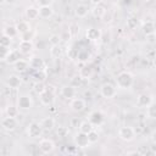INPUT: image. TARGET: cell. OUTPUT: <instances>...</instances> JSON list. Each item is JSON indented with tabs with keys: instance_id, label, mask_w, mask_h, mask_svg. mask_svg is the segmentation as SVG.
Here are the masks:
<instances>
[{
	"instance_id": "obj_1",
	"label": "cell",
	"mask_w": 156,
	"mask_h": 156,
	"mask_svg": "<svg viewBox=\"0 0 156 156\" xmlns=\"http://www.w3.org/2000/svg\"><path fill=\"white\" fill-rule=\"evenodd\" d=\"M133 82H134L133 74L127 71L118 73V76L116 78V84L119 89H129L133 85Z\"/></svg>"
},
{
	"instance_id": "obj_2",
	"label": "cell",
	"mask_w": 156,
	"mask_h": 156,
	"mask_svg": "<svg viewBox=\"0 0 156 156\" xmlns=\"http://www.w3.org/2000/svg\"><path fill=\"white\" fill-rule=\"evenodd\" d=\"M118 136L123 141H127V143L128 141H132L135 138V130H134V128H132L129 126L121 127L119 130H118Z\"/></svg>"
},
{
	"instance_id": "obj_3",
	"label": "cell",
	"mask_w": 156,
	"mask_h": 156,
	"mask_svg": "<svg viewBox=\"0 0 156 156\" xmlns=\"http://www.w3.org/2000/svg\"><path fill=\"white\" fill-rule=\"evenodd\" d=\"M27 134L29 138H33V139L40 138L43 134V128L40 127V123H37V122L29 123L27 127Z\"/></svg>"
},
{
	"instance_id": "obj_4",
	"label": "cell",
	"mask_w": 156,
	"mask_h": 156,
	"mask_svg": "<svg viewBox=\"0 0 156 156\" xmlns=\"http://www.w3.org/2000/svg\"><path fill=\"white\" fill-rule=\"evenodd\" d=\"M33 106V100L29 95L27 94H23V95H20L18 96V100H17V107L21 108V110H30Z\"/></svg>"
},
{
	"instance_id": "obj_5",
	"label": "cell",
	"mask_w": 156,
	"mask_h": 156,
	"mask_svg": "<svg viewBox=\"0 0 156 156\" xmlns=\"http://www.w3.org/2000/svg\"><path fill=\"white\" fill-rule=\"evenodd\" d=\"M17 119L16 117H10V116H6L5 118H1V127L6 132H12L17 128Z\"/></svg>"
},
{
	"instance_id": "obj_6",
	"label": "cell",
	"mask_w": 156,
	"mask_h": 156,
	"mask_svg": "<svg viewBox=\"0 0 156 156\" xmlns=\"http://www.w3.org/2000/svg\"><path fill=\"white\" fill-rule=\"evenodd\" d=\"M100 94L105 99H111L116 95V87L111 83H105L100 87Z\"/></svg>"
},
{
	"instance_id": "obj_7",
	"label": "cell",
	"mask_w": 156,
	"mask_h": 156,
	"mask_svg": "<svg viewBox=\"0 0 156 156\" xmlns=\"http://www.w3.org/2000/svg\"><path fill=\"white\" fill-rule=\"evenodd\" d=\"M73 141H74L76 146L79 147V149H85V147H88L90 145L89 144V140H88V135L85 133H82V132H78L74 135Z\"/></svg>"
},
{
	"instance_id": "obj_8",
	"label": "cell",
	"mask_w": 156,
	"mask_h": 156,
	"mask_svg": "<svg viewBox=\"0 0 156 156\" xmlns=\"http://www.w3.org/2000/svg\"><path fill=\"white\" fill-rule=\"evenodd\" d=\"M39 100L41 102V105L44 106H50L54 102V91H51L50 89H45L43 93L39 94Z\"/></svg>"
},
{
	"instance_id": "obj_9",
	"label": "cell",
	"mask_w": 156,
	"mask_h": 156,
	"mask_svg": "<svg viewBox=\"0 0 156 156\" xmlns=\"http://www.w3.org/2000/svg\"><path fill=\"white\" fill-rule=\"evenodd\" d=\"M39 150L43 152V154H50V152H52L54 151V149H55V144H54V141L51 140V139H41L40 141H39Z\"/></svg>"
},
{
	"instance_id": "obj_10",
	"label": "cell",
	"mask_w": 156,
	"mask_h": 156,
	"mask_svg": "<svg viewBox=\"0 0 156 156\" xmlns=\"http://www.w3.org/2000/svg\"><path fill=\"white\" fill-rule=\"evenodd\" d=\"M101 35H102L101 30L99 28H95V27H90L85 30V37L90 41H99L101 39Z\"/></svg>"
},
{
	"instance_id": "obj_11",
	"label": "cell",
	"mask_w": 156,
	"mask_h": 156,
	"mask_svg": "<svg viewBox=\"0 0 156 156\" xmlns=\"http://www.w3.org/2000/svg\"><path fill=\"white\" fill-rule=\"evenodd\" d=\"M85 105H87L85 100L80 98H73L71 99V102H69V107L74 112H82L85 108Z\"/></svg>"
},
{
	"instance_id": "obj_12",
	"label": "cell",
	"mask_w": 156,
	"mask_h": 156,
	"mask_svg": "<svg viewBox=\"0 0 156 156\" xmlns=\"http://www.w3.org/2000/svg\"><path fill=\"white\" fill-rule=\"evenodd\" d=\"M28 63H29V67L33 68L34 71L45 69V62H44V60H43L41 57H39V56H33V57L28 61Z\"/></svg>"
},
{
	"instance_id": "obj_13",
	"label": "cell",
	"mask_w": 156,
	"mask_h": 156,
	"mask_svg": "<svg viewBox=\"0 0 156 156\" xmlns=\"http://www.w3.org/2000/svg\"><path fill=\"white\" fill-rule=\"evenodd\" d=\"M151 102H154V101H152V96L149 95V94H146V93H141V94H139L138 98H136V105H138L139 107H146V106H149Z\"/></svg>"
},
{
	"instance_id": "obj_14",
	"label": "cell",
	"mask_w": 156,
	"mask_h": 156,
	"mask_svg": "<svg viewBox=\"0 0 156 156\" xmlns=\"http://www.w3.org/2000/svg\"><path fill=\"white\" fill-rule=\"evenodd\" d=\"M104 115H102V112H100V111H93L90 115H89V122L93 124V126H100V124H102L104 123Z\"/></svg>"
},
{
	"instance_id": "obj_15",
	"label": "cell",
	"mask_w": 156,
	"mask_h": 156,
	"mask_svg": "<svg viewBox=\"0 0 156 156\" xmlns=\"http://www.w3.org/2000/svg\"><path fill=\"white\" fill-rule=\"evenodd\" d=\"M33 48H34V45H33L32 40H21L20 44H18V49L17 50L20 51V54L27 55L33 50Z\"/></svg>"
},
{
	"instance_id": "obj_16",
	"label": "cell",
	"mask_w": 156,
	"mask_h": 156,
	"mask_svg": "<svg viewBox=\"0 0 156 156\" xmlns=\"http://www.w3.org/2000/svg\"><path fill=\"white\" fill-rule=\"evenodd\" d=\"M141 33L145 37L149 35H154L155 33V23L152 21H145L141 23Z\"/></svg>"
},
{
	"instance_id": "obj_17",
	"label": "cell",
	"mask_w": 156,
	"mask_h": 156,
	"mask_svg": "<svg viewBox=\"0 0 156 156\" xmlns=\"http://www.w3.org/2000/svg\"><path fill=\"white\" fill-rule=\"evenodd\" d=\"M21 83H22V79H21V77L17 76V74H10V76L7 77V79H6V84H7V87L11 88V89H17V88H20Z\"/></svg>"
},
{
	"instance_id": "obj_18",
	"label": "cell",
	"mask_w": 156,
	"mask_h": 156,
	"mask_svg": "<svg viewBox=\"0 0 156 156\" xmlns=\"http://www.w3.org/2000/svg\"><path fill=\"white\" fill-rule=\"evenodd\" d=\"M20 58H21V54H20L18 50H10L9 49V52H7L6 57H5V62L9 63V65H13Z\"/></svg>"
},
{
	"instance_id": "obj_19",
	"label": "cell",
	"mask_w": 156,
	"mask_h": 156,
	"mask_svg": "<svg viewBox=\"0 0 156 156\" xmlns=\"http://www.w3.org/2000/svg\"><path fill=\"white\" fill-rule=\"evenodd\" d=\"M15 27H16L17 33H18L20 35H22V34L28 33V32L32 30V29H30V23L27 22V21H20V22H17V23L15 24Z\"/></svg>"
},
{
	"instance_id": "obj_20",
	"label": "cell",
	"mask_w": 156,
	"mask_h": 156,
	"mask_svg": "<svg viewBox=\"0 0 156 156\" xmlns=\"http://www.w3.org/2000/svg\"><path fill=\"white\" fill-rule=\"evenodd\" d=\"M61 94H62V96H63L65 99L71 100V99H73V98L76 96V88L72 87L71 84H69V85H65V87H62V89H61Z\"/></svg>"
},
{
	"instance_id": "obj_21",
	"label": "cell",
	"mask_w": 156,
	"mask_h": 156,
	"mask_svg": "<svg viewBox=\"0 0 156 156\" xmlns=\"http://www.w3.org/2000/svg\"><path fill=\"white\" fill-rule=\"evenodd\" d=\"M38 11H39V17H40V18H44V20L50 18V17L54 15V10H52V7H51L50 5L40 6V7L38 9Z\"/></svg>"
},
{
	"instance_id": "obj_22",
	"label": "cell",
	"mask_w": 156,
	"mask_h": 156,
	"mask_svg": "<svg viewBox=\"0 0 156 156\" xmlns=\"http://www.w3.org/2000/svg\"><path fill=\"white\" fill-rule=\"evenodd\" d=\"M74 13H76L77 17L84 18V17H87V15L89 13V7H88L85 4H78V5L76 6Z\"/></svg>"
},
{
	"instance_id": "obj_23",
	"label": "cell",
	"mask_w": 156,
	"mask_h": 156,
	"mask_svg": "<svg viewBox=\"0 0 156 156\" xmlns=\"http://www.w3.org/2000/svg\"><path fill=\"white\" fill-rule=\"evenodd\" d=\"M40 127L43 128V130H51L55 127V121L52 117H44L40 121Z\"/></svg>"
},
{
	"instance_id": "obj_24",
	"label": "cell",
	"mask_w": 156,
	"mask_h": 156,
	"mask_svg": "<svg viewBox=\"0 0 156 156\" xmlns=\"http://www.w3.org/2000/svg\"><path fill=\"white\" fill-rule=\"evenodd\" d=\"M91 13L94 17H98V18H102L105 15H106V7L101 4H98V5H94V9L91 10Z\"/></svg>"
},
{
	"instance_id": "obj_25",
	"label": "cell",
	"mask_w": 156,
	"mask_h": 156,
	"mask_svg": "<svg viewBox=\"0 0 156 156\" xmlns=\"http://www.w3.org/2000/svg\"><path fill=\"white\" fill-rule=\"evenodd\" d=\"M28 67H29L28 61H26V60H23V58H20L17 62L13 63V68H15V71H16V72H20V73L26 72Z\"/></svg>"
},
{
	"instance_id": "obj_26",
	"label": "cell",
	"mask_w": 156,
	"mask_h": 156,
	"mask_svg": "<svg viewBox=\"0 0 156 156\" xmlns=\"http://www.w3.org/2000/svg\"><path fill=\"white\" fill-rule=\"evenodd\" d=\"M26 16L28 20H35L39 17V11H38V7H34V6H29L27 7L26 10Z\"/></svg>"
},
{
	"instance_id": "obj_27",
	"label": "cell",
	"mask_w": 156,
	"mask_h": 156,
	"mask_svg": "<svg viewBox=\"0 0 156 156\" xmlns=\"http://www.w3.org/2000/svg\"><path fill=\"white\" fill-rule=\"evenodd\" d=\"M2 34H5V35H7L9 38H15L16 35H18V33H17V29H16V27L15 26H6L5 28H4V30H2Z\"/></svg>"
},
{
	"instance_id": "obj_28",
	"label": "cell",
	"mask_w": 156,
	"mask_h": 156,
	"mask_svg": "<svg viewBox=\"0 0 156 156\" xmlns=\"http://www.w3.org/2000/svg\"><path fill=\"white\" fill-rule=\"evenodd\" d=\"M90 58V52L88 50H78V55H77V60L82 63L88 62Z\"/></svg>"
},
{
	"instance_id": "obj_29",
	"label": "cell",
	"mask_w": 156,
	"mask_h": 156,
	"mask_svg": "<svg viewBox=\"0 0 156 156\" xmlns=\"http://www.w3.org/2000/svg\"><path fill=\"white\" fill-rule=\"evenodd\" d=\"M94 129V127H93V124L89 122V121H83L80 124H79V132H82V133H85V134H88L90 130H93Z\"/></svg>"
},
{
	"instance_id": "obj_30",
	"label": "cell",
	"mask_w": 156,
	"mask_h": 156,
	"mask_svg": "<svg viewBox=\"0 0 156 156\" xmlns=\"http://www.w3.org/2000/svg\"><path fill=\"white\" fill-rule=\"evenodd\" d=\"M61 54H62V49H61L60 44H57V45H51V48H50V55H51V57L58 58V57L61 56Z\"/></svg>"
},
{
	"instance_id": "obj_31",
	"label": "cell",
	"mask_w": 156,
	"mask_h": 156,
	"mask_svg": "<svg viewBox=\"0 0 156 156\" xmlns=\"http://www.w3.org/2000/svg\"><path fill=\"white\" fill-rule=\"evenodd\" d=\"M146 115L151 119H155L156 118V105L154 102H151L149 106H146Z\"/></svg>"
},
{
	"instance_id": "obj_32",
	"label": "cell",
	"mask_w": 156,
	"mask_h": 156,
	"mask_svg": "<svg viewBox=\"0 0 156 156\" xmlns=\"http://www.w3.org/2000/svg\"><path fill=\"white\" fill-rule=\"evenodd\" d=\"M78 33H79V26H78V23L72 22L69 24V27H68V34H69V37H76Z\"/></svg>"
},
{
	"instance_id": "obj_33",
	"label": "cell",
	"mask_w": 156,
	"mask_h": 156,
	"mask_svg": "<svg viewBox=\"0 0 156 156\" xmlns=\"http://www.w3.org/2000/svg\"><path fill=\"white\" fill-rule=\"evenodd\" d=\"M18 115V107L15 106V105H9L6 107V116H10V117H17Z\"/></svg>"
},
{
	"instance_id": "obj_34",
	"label": "cell",
	"mask_w": 156,
	"mask_h": 156,
	"mask_svg": "<svg viewBox=\"0 0 156 156\" xmlns=\"http://www.w3.org/2000/svg\"><path fill=\"white\" fill-rule=\"evenodd\" d=\"M45 78H46V71H45V69L35 71V73H34V79H35V82H44Z\"/></svg>"
},
{
	"instance_id": "obj_35",
	"label": "cell",
	"mask_w": 156,
	"mask_h": 156,
	"mask_svg": "<svg viewBox=\"0 0 156 156\" xmlns=\"http://www.w3.org/2000/svg\"><path fill=\"white\" fill-rule=\"evenodd\" d=\"M87 135H88L89 144H95V143H98V140H99V133H98V132H95V130L93 129V130H90Z\"/></svg>"
},
{
	"instance_id": "obj_36",
	"label": "cell",
	"mask_w": 156,
	"mask_h": 156,
	"mask_svg": "<svg viewBox=\"0 0 156 156\" xmlns=\"http://www.w3.org/2000/svg\"><path fill=\"white\" fill-rule=\"evenodd\" d=\"M91 72H93V69H91L89 66H84V67L79 71V76L85 79V78H89V77L91 76Z\"/></svg>"
},
{
	"instance_id": "obj_37",
	"label": "cell",
	"mask_w": 156,
	"mask_h": 156,
	"mask_svg": "<svg viewBox=\"0 0 156 156\" xmlns=\"http://www.w3.org/2000/svg\"><path fill=\"white\" fill-rule=\"evenodd\" d=\"M83 80H84V78H82L79 74H78V76H74V77L71 79V85H72V87H74V88L82 87Z\"/></svg>"
},
{
	"instance_id": "obj_38",
	"label": "cell",
	"mask_w": 156,
	"mask_h": 156,
	"mask_svg": "<svg viewBox=\"0 0 156 156\" xmlns=\"http://www.w3.org/2000/svg\"><path fill=\"white\" fill-rule=\"evenodd\" d=\"M11 43H12V39L9 38L7 35H5V34L0 35V45H2V46H5V48H10Z\"/></svg>"
},
{
	"instance_id": "obj_39",
	"label": "cell",
	"mask_w": 156,
	"mask_h": 156,
	"mask_svg": "<svg viewBox=\"0 0 156 156\" xmlns=\"http://www.w3.org/2000/svg\"><path fill=\"white\" fill-rule=\"evenodd\" d=\"M45 89H46V87H45L44 82H35V84H34V91H35L38 95H39L40 93H43Z\"/></svg>"
},
{
	"instance_id": "obj_40",
	"label": "cell",
	"mask_w": 156,
	"mask_h": 156,
	"mask_svg": "<svg viewBox=\"0 0 156 156\" xmlns=\"http://www.w3.org/2000/svg\"><path fill=\"white\" fill-rule=\"evenodd\" d=\"M67 55H68V58L69 60H77V55H78V49L77 48H71V49H68V51H67Z\"/></svg>"
},
{
	"instance_id": "obj_41",
	"label": "cell",
	"mask_w": 156,
	"mask_h": 156,
	"mask_svg": "<svg viewBox=\"0 0 156 156\" xmlns=\"http://www.w3.org/2000/svg\"><path fill=\"white\" fill-rule=\"evenodd\" d=\"M60 40H61V37H60L58 34H52V35H50V38H49L50 45H57V44H60Z\"/></svg>"
},
{
	"instance_id": "obj_42",
	"label": "cell",
	"mask_w": 156,
	"mask_h": 156,
	"mask_svg": "<svg viewBox=\"0 0 156 156\" xmlns=\"http://www.w3.org/2000/svg\"><path fill=\"white\" fill-rule=\"evenodd\" d=\"M9 52V48H5L2 45H0V61H5V57Z\"/></svg>"
},
{
	"instance_id": "obj_43",
	"label": "cell",
	"mask_w": 156,
	"mask_h": 156,
	"mask_svg": "<svg viewBox=\"0 0 156 156\" xmlns=\"http://www.w3.org/2000/svg\"><path fill=\"white\" fill-rule=\"evenodd\" d=\"M136 24H138L136 18H129V20L127 21V26H128L129 28H135V27H136Z\"/></svg>"
},
{
	"instance_id": "obj_44",
	"label": "cell",
	"mask_w": 156,
	"mask_h": 156,
	"mask_svg": "<svg viewBox=\"0 0 156 156\" xmlns=\"http://www.w3.org/2000/svg\"><path fill=\"white\" fill-rule=\"evenodd\" d=\"M37 1L40 6H46V5H51L54 0H37Z\"/></svg>"
},
{
	"instance_id": "obj_45",
	"label": "cell",
	"mask_w": 156,
	"mask_h": 156,
	"mask_svg": "<svg viewBox=\"0 0 156 156\" xmlns=\"http://www.w3.org/2000/svg\"><path fill=\"white\" fill-rule=\"evenodd\" d=\"M154 54H155V51H154V50H150V51L146 54V57H147L149 60H151V61H152V60L155 58V57H154Z\"/></svg>"
},
{
	"instance_id": "obj_46",
	"label": "cell",
	"mask_w": 156,
	"mask_h": 156,
	"mask_svg": "<svg viewBox=\"0 0 156 156\" xmlns=\"http://www.w3.org/2000/svg\"><path fill=\"white\" fill-rule=\"evenodd\" d=\"M90 2L93 5H98V4H101V0H90Z\"/></svg>"
},
{
	"instance_id": "obj_47",
	"label": "cell",
	"mask_w": 156,
	"mask_h": 156,
	"mask_svg": "<svg viewBox=\"0 0 156 156\" xmlns=\"http://www.w3.org/2000/svg\"><path fill=\"white\" fill-rule=\"evenodd\" d=\"M127 155H140L138 151H129V152H127Z\"/></svg>"
},
{
	"instance_id": "obj_48",
	"label": "cell",
	"mask_w": 156,
	"mask_h": 156,
	"mask_svg": "<svg viewBox=\"0 0 156 156\" xmlns=\"http://www.w3.org/2000/svg\"><path fill=\"white\" fill-rule=\"evenodd\" d=\"M6 1H7V0H0V5H4Z\"/></svg>"
},
{
	"instance_id": "obj_49",
	"label": "cell",
	"mask_w": 156,
	"mask_h": 156,
	"mask_svg": "<svg viewBox=\"0 0 156 156\" xmlns=\"http://www.w3.org/2000/svg\"><path fill=\"white\" fill-rule=\"evenodd\" d=\"M141 1H145V2H149V1H151V0H141Z\"/></svg>"
},
{
	"instance_id": "obj_50",
	"label": "cell",
	"mask_w": 156,
	"mask_h": 156,
	"mask_svg": "<svg viewBox=\"0 0 156 156\" xmlns=\"http://www.w3.org/2000/svg\"><path fill=\"white\" fill-rule=\"evenodd\" d=\"M0 121H1V111H0Z\"/></svg>"
},
{
	"instance_id": "obj_51",
	"label": "cell",
	"mask_w": 156,
	"mask_h": 156,
	"mask_svg": "<svg viewBox=\"0 0 156 156\" xmlns=\"http://www.w3.org/2000/svg\"><path fill=\"white\" fill-rule=\"evenodd\" d=\"M117 1H123V0H117Z\"/></svg>"
}]
</instances>
